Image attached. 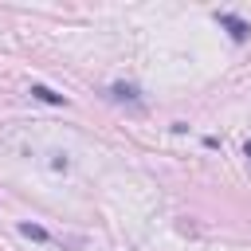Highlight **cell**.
<instances>
[{
    "label": "cell",
    "mask_w": 251,
    "mask_h": 251,
    "mask_svg": "<svg viewBox=\"0 0 251 251\" xmlns=\"http://www.w3.org/2000/svg\"><path fill=\"white\" fill-rule=\"evenodd\" d=\"M216 20L231 31V39H235V43H243V39H247V31H251V27H247V20H239V16H231V12H216Z\"/></svg>",
    "instance_id": "cell-1"
},
{
    "label": "cell",
    "mask_w": 251,
    "mask_h": 251,
    "mask_svg": "<svg viewBox=\"0 0 251 251\" xmlns=\"http://www.w3.org/2000/svg\"><path fill=\"white\" fill-rule=\"evenodd\" d=\"M31 98L51 102V106H63V94H55V90H47V86H31Z\"/></svg>",
    "instance_id": "cell-2"
},
{
    "label": "cell",
    "mask_w": 251,
    "mask_h": 251,
    "mask_svg": "<svg viewBox=\"0 0 251 251\" xmlns=\"http://www.w3.org/2000/svg\"><path fill=\"white\" fill-rule=\"evenodd\" d=\"M110 90H114V98H129V102H137V86H126V82H114Z\"/></svg>",
    "instance_id": "cell-3"
},
{
    "label": "cell",
    "mask_w": 251,
    "mask_h": 251,
    "mask_svg": "<svg viewBox=\"0 0 251 251\" xmlns=\"http://www.w3.org/2000/svg\"><path fill=\"white\" fill-rule=\"evenodd\" d=\"M20 231H24V235H31V239H47V231H43V227H35V224H24Z\"/></svg>",
    "instance_id": "cell-4"
},
{
    "label": "cell",
    "mask_w": 251,
    "mask_h": 251,
    "mask_svg": "<svg viewBox=\"0 0 251 251\" xmlns=\"http://www.w3.org/2000/svg\"><path fill=\"white\" fill-rule=\"evenodd\" d=\"M243 149H247V157H251V141H247V145H243Z\"/></svg>",
    "instance_id": "cell-5"
}]
</instances>
